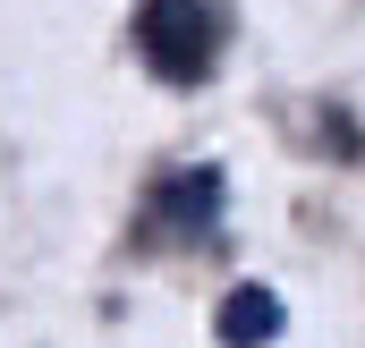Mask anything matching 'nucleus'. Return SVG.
Listing matches in <instances>:
<instances>
[{"label": "nucleus", "mask_w": 365, "mask_h": 348, "mask_svg": "<svg viewBox=\"0 0 365 348\" xmlns=\"http://www.w3.org/2000/svg\"><path fill=\"white\" fill-rule=\"evenodd\" d=\"M230 9L221 0H136V51L162 86H204L221 68Z\"/></svg>", "instance_id": "f257e3e1"}, {"label": "nucleus", "mask_w": 365, "mask_h": 348, "mask_svg": "<svg viewBox=\"0 0 365 348\" xmlns=\"http://www.w3.org/2000/svg\"><path fill=\"white\" fill-rule=\"evenodd\" d=\"M153 221H162L170 238H221V170H212V162H195V170L162 178Z\"/></svg>", "instance_id": "f03ea898"}, {"label": "nucleus", "mask_w": 365, "mask_h": 348, "mask_svg": "<svg viewBox=\"0 0 365 348\" xmlns=\"http://www.w3.org/2000/svg\"><path fill=\"white\" fill-rule=\"evenodd\" d=\"M280 332H289V306H280L264 280H247V289H230L212 306V340L221 348H272Z\"/></svg>", "instance_id": "7ed1b4c3"}]
</instances>
